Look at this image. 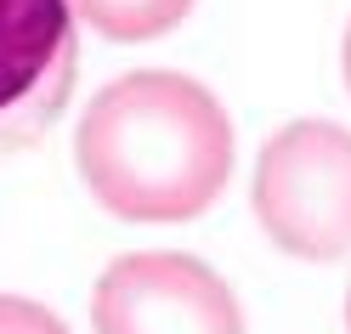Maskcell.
<instances>
[{"label": "cell", "mask_w": 351, "mask_h": 334, "mask_svg": "<svg viewBox=\"0 0 351 334\" xmlns=\"http://www.w3.org/2000/svg\"><path fill=\"white\" fill-rule=\"evenodd\" d=\"M80 74L69 0H0V159L51 130Z\"/></svg>", "instance_id": "4"}, {"label": "cell", "mask_w": 351, "mask_h": 334, "mask_svg": "<svg viewBox=\"0 0 351 334\" xmlns=\"http://www.w3.org/2000/svg\"><path fill=\"white\" fill-rule=\"evenodd\" d=\"M85 29H97L102 40L136 46V40H159L176 23H187V12L199 0H69Z\"/></svg>", "instance_id": "5"}, {"label": "cell", "mask_w": 351, "mask_h": 334, "mask_svg": "<svg viewBox=\"0 0 351 334\" xmlns=\"http://www.w3.org/2000/svg\"><path fill=\"white\" fill-rule=\"evenodd\" d=\"M346 329H351V295H346Z\"/></svg>", "instance_id": "8"}, {"label": "cell", "mask_w": 351, "mask_h": 334, "mask_svg": "<svg viewBox=\"0 0 351 334\" xmlns=\"http://www.w3.org/2000/svg\"><path fill=\"white\" fill-rule=\"evenodd\" d=\"M346 85H351V29H346Z\"/></svg>", "instance_id": "7"}, {"label": "cell", "mask_w": 351, "mask_h": 334, "mask_svg": "<svg viewBox=\"0 0 351 334\" xmlns=\"http://www.w3.org/2000/svg\"><path fill=\"white\" fill-rule=\"evenodd\" d=\"M255 221L295 261L351 255V130L295 119L255 159Z\"/></svg>", "instance_id": "2"}, {"label": "cell", "mask_w": 351, "mask_h": 334, "mask_svg": "<svg viewBox=\"0 0 351 334\" xmlns=\"http://www.w3.org/2000/svg\"><path fill=\"white\" fill-rule=\"evenodd\" d=\"M97 334H250L227 278L182 250H136L108 261L91 295Z\"/></svg>", "instance_id": "3"}, {"label": "cell", "mask_w": 351, "mask_h": 334, "mask_svg": "<svg viewBox=\"0 0 351 334\" xmlns=\"http://www.w3.org/2000/svg\"><path fill=\"white\" fill-rule=\"evenodd\" d=\"M0 334H69V323L29 295H0Z\"/></svg>", "instance_id": "6"}, {"label": "cell", "mask_w": 351, "mask_h": 334, "mask_svg": "<svg viewBox=\"0 0 351 334\" xmlns=\"http://www.w3.org/2000/svg\"><path fill=\"white\" fill-rule=\"evenodd\" d=\"M80 182L119 221H193L232 176V119L199 80L136 69L102 85L74 136Z\"/></svg>", "instance_id": "1"}]
</instances>
